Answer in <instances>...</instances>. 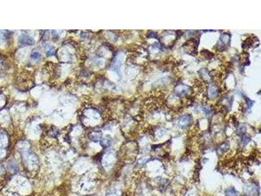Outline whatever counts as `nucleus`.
<instances>
[{
  "label": "nucleus",
  "instance_id": "nucleus-1",
  "mask_svg": "<svg viewBox=\"0 0 261 196\" xmlns=\"http://www.w3.org/2000/svg\"><path fill=\"white\" fill-rule=\"evenodd\" d=\"M189 122L190 118L189 117V116H187V115H185V116H184L180 120L179 124L182 127H185L187 126L188 124H189Z\"/></svg>",
  "mask_w": 261,
  "mask_h": 196
},
{
  "label": "nucleus",
  "instance_id": "nucleus-2",
  "mask_svg": "<svg viewBox=\"0 0 261 196\" xmlns=\"http://www.w3.org/2000/svg\"><path fill=\"white\" fill-rule=\"evenodd\" d=\"M225 193L226 196H238V192L233 187L228 188Z\"/></svg>",
  "mask_w": 261,
  "mask_h": 196
},
{
  "label": "nucleus",
  "instance_id": "nucleus-3",
  "mask_svg": "<svg viewBox=\"0 0 261 196\" xmlns=\"http://www.w3.org/2000/svg\"><path fill=\"white\" fill-rule=\"evenodd\" d=\"M208 94H209L211 97H215V96H216V95L217 94V90L216 88L214 86H211L209 88Z\"/></svg>",
  "mask_w": 261,
  "mask_h": 196
},
{
  "label": "nucleus",
  "instance_id": "nucleus-4",
  "mask_svg": "<svg viewBox=\"0 0 261 196\" xmlns=\"http://www.w3.org/2000/svg\"><path fill=\"white\" fill-rule=\"evenodd\" d=\"M110 145V140L108 139H104L102 141V145H103L104 147H109Z\"/></svg>",
  "mask_w": 261,
  "mask_h": 196
},
{
  "label": "nucleus",
  "instance_id": "nucleus-5",
  "mask_svg": "<svg viewBox=\"0 0 261 196\" xmlns=\"http://www.w3.org/2000/svg\"><path fill=\"white\" fill-rule=\"evenodd\" d=\"M33 58H34L35 59H36V58H38L40 56H39V54H38V53H34L31 56Z\"/></svg>",
  "mask_w": 261,
  "mask_h": 196
},
{
  "label": "nucleus",
  "instance_id": "nucleus-6",
  "mask_svg": "<svg viewBox=\"0 0 261 196\" xmlns=\"http://www.w3.org/2000/svg\"><path fill=\"white\" fill-rule=\"evenodd\" d=\"M3 167H2L0 166V174H1V173H3Z\"/></svg>",
  "mask_w": 261,
  "mask_h": 196
}]
</instances>
